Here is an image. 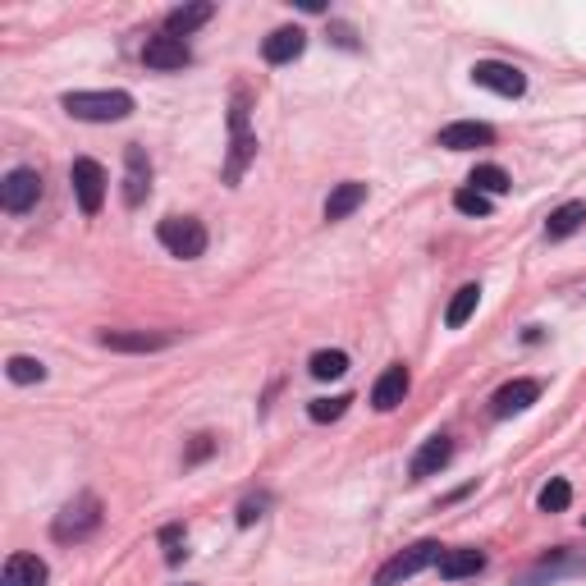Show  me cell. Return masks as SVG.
<instances>
[{
	"label": "cell",
	"mask_w": 586,
	"mask_h": 586,
	"mask_svg": "<svg viewBox=\"0 0 586 586\" xmlns=\"http://www.w3.org/2000/svg\"><path fill=\"white\" fill-rule=\"evenodd\" d=\"M60 106H65V115L87 120V124H120L133 115L129 92H65Z\"/></svg>",
	"instance_id": "1"
},
{
	"label": "cell",
	"mask_w": 586,
	"mask_h": 586,
	"mask_svg": "<svg viewBox=\"0 0 586 586\" xmlns=\"http://www.w3.org/2000/svg\"><path fill=\"white\" fill-rule=\"evenodd\" d=\"M252 156H257V138L248 129V87H234V106H229V165H225L229 184H239Z\"/></svg>",
	"instance_id": "2"
},
{
	"label": "cell",
	"mask_w": 586,
	"mask_h": 586,
	"mask_svg": "<svg viewBox=\"0 0 586 586\" xmlns=\"http://www.w3.org/2000/svg\"><path fill=\"white\" fill-rule=\"evenodd\" d=\"M97 527H101V500L97 495H78V500H69L65 509L55 513L51 536L60 545H78V541H87V536L97 532Z\"/></svg>",
	"instance_id": "3"
},
{
	"label": "cell",
	"mask_w": 586,
	"mask_h": 586,
	"mask_svg": "<svg viewBox=\"0 0 586 586\" xmlns=\"http://www.w3.org/2000/svg\"><path fill=\"white\" fill-rule=\"evenodd\" d=\"M156 239H161V248L170 252V257L197 261L207 252V225L193 216H165L161 225H156Z\"/></svg>",
	"instance_id": "4"
},
{
	"label": "cell",
	"mask_w": 586,
	"mask_h": 586,
	"mask_svg": "<svg viewBox=\"0 0 586 586\" xmlns=\"http://www.w3.org/2000/svg\"><path fill=\"white\" fill-rule=\"evenodd\" d=\"M440 554H445V545H435V541H417L408 545V550H399L394 559H385L376 573V586H403L408 577H417L422 568L440 564Z\"/></svg>",
	"instance_id": "5"
},
{
	"label": "cell",
	"mask_w": 586,
	"mask_h": 586,
	"mask_svg": "<svg viewBox=\"0 0 586 586\" xmlns=\"http://www.w3.org/2000/svg\"><path fill=\"white\" fill-rule=\"evenodd\" d=\"M69 184H74V197H78V207H83V216H97L101 202H106V170H101L92 156H78V161L69 165Z\"/></svg>",
	"instance_id": "6"
},
{
	"label": "cell",
	"mask_w": 586,
	"mask_h": 586,
	"mask_svg": "<svg viewBox=\"0 0 586 586\" xmlns=\"http://www.w3.org/2000/svg\"><path fill=\"white\" fill-rule=\"evenodd\" d=\"M37 197H42V174L28 170V165H19V170H10L5 179H0V207L10 211V216L33 211Z\"/></svg>",
	"instance_id": "7"
},
{
	"label": "cell",
	"mask_w": 586,
	"mask_h": 586,
	"mask_svg": "<svg viewBox=\"0 0 586 586\" xmlns=\"http://www.w3.org/2000/svg\"><path fill=\"white\" fill-rule=\"evenodd\" d=\"M472 83L490 87V92H500V97H522V92H527L522 69L504 65V60H477V65H472Z\"/></svg>",
	"instance_id": "8"
},
{
	"label": "cell",
	"mask_w": 586,
	"mask_h": 586,
	"mask_svg": "<svg viewBox=\"0 0 586 586\" xmlns=\"http://www.w3.org/2000/svg\"><path fill=\"white\" fill-rule=\"evenodd\" d=\"M97 339L110 353H161L174 344V335H165V330H101Z\"/></svg>",
	"instance_id": "9"
},
{
	"label": "cell",
	"mask_w": 586,
	"mask_h": 586,
	"mask_svg": "<svg viewBox=\"0 0 586 586\" xmlns=\"http://www.w3.org/2000/svg\"><path fill=\"white\" fill-rule=\"evenodd\" d=\"M142 65L147 69H184L193 65V51H188V42H179V37L161 33V37H147V46H142Z\"/></svg>",
	"instance_id": "10"
},
{
	"label": "cell",
	"mask_w": 586,
	"mask_h": 586,
	"mask_svg": "<svg viewBox=\"0 0 586 586\" xmlns=\"http://www.w3.org/2000/svg\"><path fill=\"white\" fill-rule=\"evenodd\" d=\"M408 385H413V376H408V367H403V362L385 367V371H380V380L371 385V408H376V413H394V408L408 399Z\"/></svg>",
	"instance_id": "11"
},
{
	"label": "cell",
	"mask_w": 586,
	"mask_h": 586,
	"mask_svg": "<svg viewBox=\"0 0 586 586\" xmlns=\"http://www.w3.org/2000/svg\"><path fill=\"white\" fill-rule=\"evenodd\" d=\"M152 188V161L142 147H124V202L142 207V197Z\"/></svg>",
	"instance_id": "12"
},
{
	"label": "cell",
	"mask_w": 586,
	"mask_h": 586,
	"mask_svg": "<svg viewBox=\"0 0 586 586\" xmlns=\"http://www.w3.org/2000/svg\"><path fill=\"white\" fill-rule=\"evenodd\" d=\"M541 399V380H509L495 390V417H513V413H527L532 403Z\"/></svg>",
	"instance_id": "13"
},
{
	"label": "cell",
	"mask_w": 586,
	"mask_h": 586,
	"mask_svg": "<svg viewBox=\"0 0 586 586\" xmlns=\"http://www.w3.org/2000/svg\"><path fill=\"white\" fill-rule=\"evenodd\" d=\"M449 458H454V440H449V435H431V440L413 454V467H408V472H413V481H426V477H435V472H445Z\"/></svg>",
	"instance_id": "14"
},
{
	"label": "cell",
	"mask_w": 586,
	"mask_h": 586,
	"mask_svg": "<svg viewBox=\"0 0 586 586\" xmlns=\"http://www.w3.org/2000/svg\"><path fill=\"white\" fill-rule=\"evenodd\" d=\"M307 46V33L303 28H275L266 42H261V55H266V65H293Z\"/></svg>",
	"instance_id": "15"
},
{
	"label": "cell",
	"mask_w": 586,
	"mask_h": 586,
	"mask_svg": "<svg viewBox=\"0 0 586 586\" xmlns=\"http://www.w3.org/2000/svg\"><path fill=\"white\" fill-rule=\"evenodd\" d=\"M490 142H495V129H490V124H477V120L440 129V147H449V152H472V147H490Z\"/></svg>",
	"instance_id": "16"
},
{
	"label": "cell",
	"mask_w": 586,
	"mask_h": 586,
	"mask_svg": "<svg viewBox=\"0 0 586 586\" xmlns=\"http://www.w3.org/2000/svg\"><path fill=\"white\" fill-rule=\"evenodd\" d=\"M0 586H46V564L37 554H10L5 573H0Z\"/></svg>",
	"instance_id": "17"
},
{
	"label": "cell",
	"mask_w": 586,
	"mask_h": 586,
	"mask_svg": "<svg viewBox=\"0 0 586 586\" xmlns=\"http://www.w3.org/2000/svg\"><path fill=\"white\" fill-rule=\"evenodd\" d=\"M440 582H463V577H477L486 568V554L481 550H445L440 554Z\"/></svg>",
	"instance_id": "18"
},
{
	"label": "cell",
	"mask_w": 586,
	"mask_h": 586,
	"mask_svg": "<svg viewBox=\"0 0 586 586\" xmlns=\"http://www.w3.org/2000/svg\"><path fill=\"white\" fill-rule=\"evenodd\" d=\"M211 14H216V5H207V0H202V5H179V10L165 14V33L184 42V37H193L197 28H202V23H211Z\"/></svg>",
	"instance_id": "19"
},
{
	"label": "cell",
	"mask_w": 586,
	"mask_h": 586,
	"mask_svg": "<svg viewBox=\"0 0 586 586\" xmlns=\"http://www.w3.org/2000/svg\"><path fill=\"white\" fill-rule=\"evenodd\" d=\"M367 202V184H358V179H348V184H335L326 197V220H348L353 211Z\"/></svg>",
	"instance_id": "20"
},
{
	"label": "cell",
	"mask_w": 586,
	"mask_h": 586,
	"mask_svg": "<svg viewBox=\"0 0 586 586\" xmlns=\"http://www.w3.org/2000/svg\"><path fill=\"white\" fill-rule=\"evenodd\" d=\"M477 303H481V284H463V289L454 293V303L445 307V326L463 330L467 321H472V312H477Z\"/></svg>",
	"instance_id": "21"
},
{
	"label": "cell",
	"mask_w": 586,
	"mask_h": 586,
	"mask_svg": "<svg viewBox=\"0 0 586 586\" xmlns=\"http://www.w3.org/2000/svg\"><path fill=\"white\" fill-rule=\"evenodd\" d=\"M586 220V202H564L559 211H550V220H545V234L550 239H568V234H577V225Z\"/></svg>",
	"instance_id": "22"
},
{
	"label": "cell",
	"mask_w": 586,
	"mask_h": 586,
	"mask_svg": "<svg viewBox=\"0 0 586 586\" xmlns=\"http://www.w3.org/2000/svg\"><path fill=\"white\" fill-rule=\"evenodd\" d=\"M467 188H477V193H495V197H500V193H509V174H504L500 170V165H477V170H472V174H467Z\"/></svg>",
	"instance_id": "23"
},
{
	"label": "cell",
	"mask_w": 586,
	"mask_h": 586,
	"mask_svg": "<svg viewBox=\"0 0 586 586\" xmlns=\"http://www.w3.org/2000/svg\"><path fill=\"white\" fill-rule=\"evenodd\" d=\"M307 371H312L316 380H339L348 371V353H339V348H321V353H312Z\"/></svg>",
	"instance_id": "24"
},
{
	"label": "cell",
	"mask_w": 586,
	"mask_h": 586,
	"mask_svg": "<svg viewBox=\"0 0 586 586\" xmlns=\"http://www.w3.org/2000/svg\"><path fill=\"white\" fill-rule=\"evenodd\" d=\"M536 504H541V513H564L568 504H573V486H568L564 477H554L550 486L536 495Z\"/></svg>",
	"instance_id": "25"
},
{
	"label": "cell",
	"mask_w": 586,
	"mask_h": 586,
	"mask_svg": "<svg viewBox=\"0 0 586 586\" xmlns=\"http://www.w3.org/2000/svg\"><path fill=\"white\" fill-rule=\"evenodd\" d=\"M348 403H353L348 394H335V399H312V403H307V417H312V422H321V426L339 422V417L348 413Z\"/></svg>",
	"instance_id": "26"
},
{
	"label": "cell",
	"mask_w": 586,
	"mask_h": 586,
	"mask_svg": "<svg viewBox=\"0 0 586 586\" xmlns=\"http://www.w3.org/2000/svg\"><path fill=\"white\" fill-rule=\"evenodd\" d=\"M5 376H10L14 385H33V380H46V367L37 358H10L5 362Z\"/></svg>",
	"instance_id": "27"
},
{
	"label": "cell",
	"mask_w": 586,
	"mask_h": 586,
	"mask_svg": "<svg viewBox=\"0 0 586 586\" xmlns=\"http://www.w3.org/2000/svg\"><path fill=\"white\" fill-rule=\"evenodd\" d=\"M454 207L463 211V216H490V197L477 193V188H458V193H454Z\"/></svg>",
	"instance_id": "28"
},
{
	"label": "cell",
	"mask_w": 586,
	"mask_h": 586,
	"mask_svg": "<svg viewBox=\"0 0 586 586\" xmlns=\"http://www.w3.org/2000/svg\"><path fill=\"white\" fill-rule=\"evenodd\" d=\"M266 504H271L266 495H257V500H243L239 504V527H252V522L261 518V509H266Z\"/></svg>",
	"instance_id": "29"
},
{
	"label": "cell",
	"mask_w": 586,
	"mask_h": 586,
	"mask_svg": "<svg viewBox=\"0 0 586 586\" xmlns=\"http://www.w3.org/2000/svg\"><path fill=\"white\" fill-rule=\"evenodd\" d=\"M161 541L170 545V550H165V559H170V564H179V559H184V550H179V541H184V527H165Z\"/></svg>",
	"instance_id": "30"
},
{
	"label": "cell",
	"mask_w": 586,
	"mask_h": 586,
	"mask_svg": "<svg viewBox=\"0 0 586 586\" xmlns=\"http://www.w3.org/2000/svg\"><path fill=\"white\" fill-rule=\"evenodd\" d=\"M211 449H216V445H211V435H197L193 449H188V463H202V458H207Z\"/></svg>",
	"instance_id": "31"
}]
</instances>
